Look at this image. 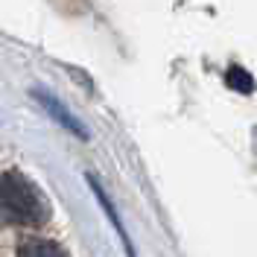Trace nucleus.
I'll return each instance as SVG.
<instances>
[{
  "instance_id": "f257e3e1",
  "label": "nucleus",
  "mask_w": 257,
  "mask_h": 257,
  "mask_svg": "<svg viewBox=\"0 0 257 257\" xmlns=\"http://www.w3.org/2000/svg\"><path fill=\"white\" fill-rule=\"evenodd\" d=\"M50 208L41 190L21 170L0 173V219L9 225H41L47 222Z\"/></svg>"
},
{
  "instance_id": "f03ea898",
  "label": "nucleus",
  "mask_w": 257,
  "mask_h": 257,
  "mask_svg": "<svg viewBox=\"0 0 257 257\" xmlns=\"http://www.w3.org/2000/svg\"><path fill=\"white\" fill-rule=\"evenodd\" d=\"M32 96H35V99L41 102V108H47L53 120H59V123H62L64 128H70V132H73L76 138L88 141V132L82 128V123H79V120H76V117H73L70 111H67V108H64V105H62V102H59V99H56L53 94H44V91H32Z\"/></svg>"
},
{
  "instance_id": "7ed1b4c3",
  "label": "nucleus",
  "mask_w": 257,
  "mask_h": 257,
  "mask_svg": "<svg viewBox=\"0 0 257 257\" xmlns=\"http://www.w3.org/2000/svg\"><path fill=\"white\" fill-rule=\"evenodd\" d=\"M88 184H91V190L96 193V202H99V208L105 210V216H108V222L114 225V231L120 234V242H123V248H126V257H138L135 254V245H132V240H128V234H126V228H123V219H120V213L114 210V205H111V199L105 196V190L99 187V181H96L91 173H88Z\"/></svg>"
},
{
  "instance_id": "20e7f679",
  "label": "nucleus",
  "mask_w": 257,
  "mask_h": 257,
  "mask_svg": "<svg viewBox=\"0 0 257 257\" xmlns=\"http://www.w3.org/2000/svg\"><path fill=\"white\" fill-rule=\"evenodd\" d=\"M18 257H70V254L53 240H27L21 242Z\"/></svg>"
},
{
  "instance_id": "39448f33",
  "label": "nucleus",
  "mask_w": 257,
  "mask_h": 257,
  "mask_svg": "<svg viewBox=\"0 0 257 257\" xmlns=\"http://www.w3.org/2000/svg\"><path fill=\"white\" fill-rule=\"evenodd\" d=\"M225 85L231 88V91H240V94H251L254 91V79H251V73L240 67V64H231L228 67V73H225Z\"/></svg>"
}]
</instances>
